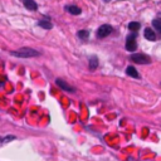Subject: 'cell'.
I'll return each instance as SVG.
<instances>
[{"label": "cell", "mask_w": 161, "mask_h": 161, "mask_svg": "<svg viewBox=\"0 0 161 161\" xmlns=\"http://www.w3.org/2000/svg\"><path fill=\"white\" fill-rule=\"evenodd\" d=\"M10 54L13 57H17V58H33V57H39L40 53L33 48H28V47H24L17 50H13L10 52Z\"/></svg>", "instance_id": "1"}, {"label": "cell", "mask_w": 161, "mask_h": 161, "mask_svg": "<svg viewBox=\"0 0 161 161\" xmlns=\"http://www.w3.org/2000/svg\"><path fill=\"white\" fill-rule=\"evenodd\" d=\"M130 59L132 62L137 63V64H149V63H151L150 57L146 56V54H142V53H135V54H132L130 57Z\"/></svg>", "instance_id": "2"}, {"label": "cell", "mask_w": 161, "mask_h": 161, "mask_svg": "<svg viewBox=\"0 0 161 161\" xmlns=\"http://www.w3.org/2000/svg\"><path fill=\"white\" fill-rule=\"evenodd\" d=\"M112 26L111 25H108V24H103V25H101L100 28H98V30H97V37L98 38H106V37H108L111 33H112Z\"/></svg>", "instance_id": "3"}, {"label": "cell", "mask_w": 161, "mask_h": 161, "mask_svg": "<svg viewBox=\"0 0 161 161\" xmlns=\"http://www.w3.org/2000/svg\"><path fill=\"white\" fill-rule=\"evenodd\" d=\"M137 48V43H136V37L135 35H128L126 39V49L128 52H133Z\"/></svg>", "instance_id": "4"}, {"label": "cell", "mask_w": 161, "mask_h": 161, "mask_svg": "<svg viewBox=\"0 0 161 161\" xmlns=\"http://www.w3.org/2000/svg\"><path fill=\"white\" fill-rule=\"evenodd\" d=\"M56 84H57L59 88H62L63 91H65V92H74V88H73L71 84L67 83L65 80L61 79V78H57V79H56Z\"/></svg>", "instance_id": "5"}, {"label": "cell", "mask_w": 161, "mask_h": 161, "mask_svg": "<svg viewBox=\"0 0 161 161\" xmlns=\"http://www.w3.org/2000/svg\"><path fill=\"white\" fill-rule=\"evenodd\" d=\"M143 35L147 40H151V42H155L156 40V34L151 28H146L145 32H143Z\"/></svg>", "instance_id": "6"}, {"label": "cell", "mask_w": 161, "mask_h": 161, "mask_svg": "<svg viewBox=\"0 0 161 161\" xmlns=\"http://www.w3.org/2000/svg\"><path fill=\"white\" fill-rule=\"evenodd\" d=\"M23 4L24 6L28 9V10H32V11H35L38 9V5L34 0H23Z\"/></svg>", "instance_id": "7"}, {"label": "cell", "mask_w": 161, "mask_h": 161, "mask_svg": "<svg viewBox=\"0 0 161 161\" xmlns=\"http://www.w3.org/2000/svg\"><path fill=\"white\" fill-rule=\"evenodd\" d=\"M126 73H127V76L133 77V78H139V77H140V74H139V72L136 71V68H135V67H132V65H128V67H127V68H126Z\"/></svg>", "instance_id": "8"}, {"label": "cell", "mask_w": 161, "mask_h": 161, "mask_svg": "<svg viewBox=\"0 0 161 161\" xmlns=\"http://www.w3.org/2000/svg\"><path fill=\"white\" fill-rule=\"evenodd\" d=\"M65 9L68 10V13H71V14H73V15H79L80 13H82V10L76 5H68V6H65Z\"/></svg>", "instance_id": "9"}, {"label": "cell", "mask_w": 161, "mask_h": 161, "mask_svg": "<svg viewBox=\"0 0 161 161\" xmlns=\"http://www.w3.org/2000/svg\"><path fill=\"white\" fill-rule=\"evenodd\" d=\"M38 25L42 26V28H44V29H52L53 28V24L50 22H48V20H44V19H40L38 22Z\"/></svg>", "instance_id": "10"}, {"label": "cell", "mask_w": 161, "mask_h": 161, "mask_svg": "<svg viewBox=\"0 0 161 161\" xmlns=\"http://www.w3.org/2000/svg\"><path fill=\"white\" fill-rule=\"evenodd\" d=\"M98 68V58L97 57H92L89 59V69L91 71H95Z\"/></svg>", "instance_id": "11"}, {"label": "cell", "mask_w": 161, "mask_h": 161, "mask_svg": "<svg viewBox=\"0 0 161 161\" xmlns=\"http://www.w3.org/2000/svg\"><path fill=\"white\" fill-rule=\"evenodd\" d=\"M140 28H141V24L139 22H132V23L128 24V29L132 30V32H137Z\"/></svg>", "instance_id": "12"}, {"label": "cell", "mask_w": 161, "mask_h": 161, "mask_svg": "<svg viewBox=\"0 0 161 161\" xmlns=\"http://www.w3.org/2000/svg\"><path fill=\"white\" fill-rule=\"evenodd\" d=\"M77 35H78V38H79V39H82V40H87V39H88V37H89V32H88V30H79V32L77 33Z\"/></svg>", "instance_id": "13"}, {"label": "cell", "mask_w": 161, "mask_h": 161, "mask_svg": "<svg viewBox=\"0 0 161 161\" xmlns=\"http://www.w3.org/2000/svg\"><path fill=\"white\" fill-rule=\"evenodd\" d=\"M152 26L155 28V30L156 32H161V24H160V19H155V20H152Z\"/></svg>", "instance_id": "14"}, {"label": "cell", "mask_w": 161, "mask_h": 161, "mask_svg": "<svg viewBox=\"0 0 161 161\" xmlns=\"http://www.w3.org/2000/svg\"><path fill=\"white\" fill-rule=\"evenodd\" d=\"M14 139H15V136H8V137L3 139V140H2V142H8V141H10V140H14Z\"/></svg>", "instance_id": "15"}]
</instances>
